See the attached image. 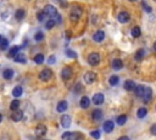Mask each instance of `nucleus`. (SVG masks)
I'll list each match as a JSON object with an SVG mask.
<instances>
[{"label": "nucleus", "mask_w": 156, "mask_h": 140, "mask_svg": "<svg viewBox=\"0 0 156 140\" xmlns=\"http://www.w3.org/2000/svg\"><path fill=\"white\" fill-rule=\"evenodd\" d=\"M70 134H71V132H66V133H64V134H62V139L66 140V139L70 136Z\"/></svg>", "instance_id": "nucleus-45"}, {"label": "nucleus", "mask_w": 156, "mask_h": 140, "mask_svg": "<svg viewBox=\"0 0 156 140\" xmlns=\"http://www.w3.org/2000/svg\"><path fill=\"white\" fill-rule=\"evenodd\" d=\"M84 136H83L82 133H76V132H71L70 136L67 138V140H83Z\"/></svg>", "instance_id": "nucleus-19"}, {"label": "nucleus", "mask_w": 156, "mask_h": 140, "mask_svg": "<svg viewBox=\"0 0 156 140\" xmlns=\"http://www.w3.org/2000/svg\"><path fill=\"white\" fill-rule=\"evenodd\" d=\"M111 66H112V68L115 69V71H120V69L123 68V62H122V60H120V58H115V60H112Z\"/></svg>", "instance_id": "nucleus-13"}, {"label": "nucleus", "mask_w": 156, "mask_h": 140, "mask_svg": "<svg viewBox=\"0 0 156 140\" xmlns=\"http://www.w3.org/2000/svg\"><path fill=\"white\" fill-rule=\"evenodd\" d=\"M67 107H68L67 101L62 100V101H59V104H57V106H56V111L60 112V113H62V112H65V111H66Z\"/></svg>", "instance_id": "nucleus-12"}, {"label": "nucleus", "mask_w": 156, "mask_h": 140, "mask_svg": "<svg viewBox=\"0 0 156 140\" xmlns=\"http://www.w3.org/2000/svg\"><path fill=\"white\" fill-rule=\"evenodd\" d=\"M83 92V87H82V84H79V83H77L76 84V87H75V93H82Z\"/></svg>", "instance_id": "nucleus-41"}, {"label": "nucleus", "mask_w": 156, "mask_h": 140, "mask_svg": "<svg viewBox=\"0 0 156 140\" xmlns=\"http://www.w3.org/2000/svg\"><path fill=\"white\" fill-rule=\"evenodd\" d=\"M14 60H15V62H21V64H26V62H27V60H26L25 55L21 54V53H18V54L14 57Z\"/></svg>", "instance_id": "nucleus-26"}, {"label": "nucleus", "mask_w": 156, "mask_h": 140, "mask_svg": "<svg viewBox=\"0 0 156 140\" xmlns=\"http://www.w3.org/2000/svg\"><path fill=\"white\" fill-rule=\"evenodd\" d=\"M100 62V54L99 53H91L88 56V64L90 66H98Z\"/></svg>", "instance_id": "nucleus-3"}, {"label": "nucleus", "mask_w": 156, "mask_h": 140, "mask_svg": "<svg viewBox=\"0 0 156 140\" xmlns=\"http://www.w3.org/2000/svg\"><path fill=\"white\" fill-rule=\"evenodd\" d=\"M72 74H73V72H72V68L71 67H64L61 71V78L64 79V81H68V79H71Z\"/></svg>", "instance_id": "nucleus-5"}, {"label": "nucleus", "mask_w": 156, "mask_h": 140, "mask_svg": "<svg viewBox=\"0 0 156 140\" xmlns=\"http://www.w3.org/2000/svg\"><path fill=\"white\" fill-rule=\"evenodd\" d=\"M141 5H143L144 10H145V11H147V12H149V14H150V12L152 11V9H151V7H150V6H149L147 3H145V1H141Z\"/></svg>", "instance_id": "nucleus-40"}, {"label": "nucleus", "mask_w": 156, "mask_h": 140, "mask_svg": "<svg viewBox=\"0 0 156 140\" xmlns=\"http://www.w3.org/2000/svg\"><path fill=\"white\" fill-rule=\"evenodd\" d=\"M100 135H101V134H100V131H93V132L90 133V136L94 138V139H97V140L100 139Z\"/></svg>", "instance_id": "nucleus-38"}, {"label": "nucleus", "mask_w": 156, "mask_h": 140, "mask_svg": "<svg viewBox=\"0 0 156 140\" xmlns=\"http://www.w3.org/2000/svg\"><path fill=\"white\" fill-rule=\"evenodd\" d=\"M25 16H26V12H25L23 9H18L17 11L15 12V18L17 19V21H21V19H23Z\"/></svg>", "instance_id": "nucleus-24"}, {"label": "nucleus", "mask_w": 156, "mask_h": 140, "mask_svg": "<svg viewBox=\"0 0 156 140\" xmlns=\"http://www.w3.org/2000/svg\"><path fill=\"white\" fill-rule=\"evenodd\" d=\"M20 53V46H14V48H11L10 49V51H9V55H7V57H10V58H14L17 54Z\"/></svg>", "instance_id": "nucleus-25"}, {"label": "nucleus", "mask_w": 156, "mask_h": 140, "mask_svg": "<svg viewBox=\"0 0 156 140\" xmlns=\"http://www.w3.org/2000/svg\"><path fill=\"white\" fill-rule=\"evenodd\" d=\"M61 126L64 128H68L71 126V117L68 115H64L61 117Z\"/></svg>", "instance_id": "nucleus-15"}, {"label": "nucleus", "mask_w": 156, "mask_h": 140, "mask_svg": "<svg viewBox=\"0 0 156 140\" xmlns=\"http://www.w3.org/2000/svg\"><path fill=\"white\" fill-rule=\"evenodd\" d=\"M147 113H148V110L145 108V107H140V108L138 110V112H137V116H138L139 118H144L145 116H147Z\"/></svg>", "instance_id": "nucleus-32"}, {"label": "nucleus", "mask_w": 156, "mask_h": 140, "mask_svg": "<svg viewBox=\"0 0 156 140\" xmlns=\"http://www.w3.org/2000/svg\"><path fill=\"white\" fill-rule=\"evenodd\" d=\"M145 56V50L144 49H139L138 51L136 53V56H134V58L137 60V61H141V60L144 58Z\"/></svg>", "instance_id": "nucleus-28"}, {"label": "nucleus", "mask_w": 156, "mask_h": 140, "mask_svg": "<svg viewBox=\"0 0 156 140\" xmlns=\"http://www.w3.org/2000/svg\"><path fill=\"white\" fill-rule=\"evenodd\" d=\"M55 25H56V21H55V19H53V18H50V19H49V21L46 22V25H45V27H46V29H53Z\"/></svg>", "instance_id": "nucleus-35"}, {"label": "nucleus", "mask_w": 156, "mask_h": 140, "mask_svg": "<svg viewBox=\"0 0 156 140\" xmlns=\"http://www.w3.org/2000/svg\"><path fill=\"white\" fill-rule=\"evenodd\" d=\"M83 14V10L81 6L78 5H75V6H72L71 9V12H70V19L72 22H78L79 21V18Z\"/></svg>", "instance_id": "nucleus-1"}, {"label": "nucleus", "mask_w": 156, "mask_h": 140, "mask_svg": "<svg viewBox=\"0 0 156 140\" xmlns=\"http://www.w3.org/2000/svg\"><path fill=\"white\" fill-rule=\"evenodd\" d=\"M66 55H67L68 57H71V58H76V57H77V53L73 51V50H71V49H67V50H66Z\"/></svg>", "instance_id": "nucleus-36"}, {"label": "nucleus", "mask_w": 156, "mask_h": 140, "mask_svg": "<svg viewBox=\"0 0 156 140\" xmlns=\"http://www.w3.org/2000/svg\"><path fill=\"white\" fill-rule=\"evenodd\" d=\"M3 77H4V79H6V81H10V79H12V77H14V71H12L11 68H6V69H4Z\"/></svg>", "instance_id": "nucleus-20"}, {"label": "nucleus", "mask_w": 156, "mask_h": 140, "mask_svg": "<svg viewBox=\"0 0 156 140\" xmlns=\"http://www.w3.org/2000/svg\"><path fill=\"white\" fill-rule=\"evenodd\" d=\"M131 34H132V37H134V38H139V37L141 35L140 28H139L138 26H137V27H133L132 31H131Z\"/></svg>", "instance_id": "nucleus-27"}, {"label": "nucleus", "mask_w": 156, "mask_h": 140, "mask_svg": "<svg viewBox=\"0 0 156 140\" xmlns=\"http://www.w3.org/2000/svg\"><path fill=\"white\" fill-rule=\"evenodd\" d=\"M51 77H53V71H51L50 68H45L43 69L40 73H39V79L43 82H48L51 79Z\"/></svg>", "instance_id": "nucleus-4"}, {"label": "nucleus", "mask_w": 156, "mask_h": 140, "mask_svg": "<svg viewBox=\"0 0 156 140\" xmlns=\"http://www.w3.org/2000/svg\"><path fill=\"white\" fill-rule=\"evenodd\" d=\"M20 100H17V99H15V100H12L11 101V104H10V108L12 110V111H17V110L20 108Z\"/></svg>", "instance_id": "nucleus-29"}, {"label": "nucleus", "mask_w": 156, "mask_h": 140, "mask_svg": "<svg viewBox=\"0 0 156 140\" xmlns=\"http://www.w3.org/2000/svg\"><path fill=\"white\" fill-rule=\"evenodd\" d=\"M144 92H145V87L144 85H136V88H134V93H136V95L138 97H143Z\"/></svg>", "instance_id": "nucleus-21"}, {"label": "nucleus", "mask_w": 156, "mask_h": 140, "mask_svg": "<svg viewBox=\"0 0 156 140\" xmlns=\"http://www.w3.org/2000/svg\"><path fill=\"white\" fill-rule=\"evenodd\" d=\"M117 140H129V138H128V136H121V138H118Z\"/></svg>", "instance_id": "nucleus-46"}, {"label": "nucleus", "mask_w": 156, "mask_h": 140, "mask_svg": "<svg viewBox=\"0 0 156 140\" xmlns=\"http://www.w3.org/2000/svg\"><path fill=\"white\" fill-rule=\"evenodd\" d=\"M44 14L46 15V16H49L50 18H54V17H59L60 15L57 14V10H56V7L55 6H53V5H46L45 7H44Z\"/></svg>", "instance_id": "nucleus-2"}, {"label": "nucleus", "mask_w": 156, "mask_h": 140, "mask_svg": "<svg viewBox=\"0 0 156 140\" xmlns=\"http://www.w3.org/2000/svg\"><path fill=\"white\" fill-rule=\"evenodd\" d=\"M123 87L127 92H132V90H134V88H136V83H134L133 81H131V79H128V81L124 82Z\"/></svg>", "instance_id": "nucleus-17"}, {"label": "nucleus", "mask_w": 156, "mask_h": 140, "mask_svg": "<svg viewBox=\"0 0 156 140\" xmlns=\"http://www.w3.org/2000/svg\"><path fill=\"white\" fill-rule=\"evenodd\" d=\"M118 82H120V78H118L117 76H111L110 79H109V83H110V85H112V87L117 85Z\"/></svg>", "instance_id": "nucleus-31"}, {"label": "nucleus", "mask_w": 156, "mask_h": 140, "mask_svg": "<svg viewBox=\"0 0 156 140\" xmlns=\"http://www.w3.org/2000/svg\"><path fill=\"white\" fill-rule=\"evenodd\" d=\"M46 127L44 126V124H38L37 127H36V131H34V133H36V135H38V136H43V135H45L46 134Z\"/></svg>", "instance_id": "nucleus-9"}, {"label": "nucleus", "mask_w": 156, "mask_h": 140, "mask_svg": "<svg viewBox=\"0 0 156 140\" xmlns=\"http://www.w3.org/2000/svg\"><path fill=\"white\" fill-rule=\"evenodd\" d=\"M1 39H3V37H1V35H0V42H1Z\"/></svg>", "instance_id": "nucleus-49"}, {"label": "nucleus", "mask_w": 156, "mask_h": 140, "mask_svg": "<svg viewBox=\"0 0 156 140\" xmlns=\"http://www.w3.org/2000/svg\"><path fill=\"white\" fill-rule=\"evenodd\" d=\"M56 1H59V3L61 4L62 7H67V6H68V3L66 1V0H56Z\"/></svg>", "instance_id": "nucleus-44"}, {"label": "nucleus", "mask_w": 156, "mask_h": 140, "mask_svg": "<svg viewBox=\"0 0 156 140\" xmlns=\"http://www.w3.org/2000/svg\"><path fill=\"white\" fill-rule=\"evenodd\" d=\"M7 46H9V40H7V39H5V38H3L1 42H0V49H1V50H6Z\"/></svg>", "instance_id": "nucleus-34"}, {"label": "nucleus", "mask_w": 156, "mask_h": 140, "mask_svg": "<svg viewBox=\"0 0 156 140\" xmlns=\"http://www.w3.org/2000/svg\"><path fill=\"white\" fill-rule=\"evenodd\" d=\"M22 94H23V88H22V87L17 85V87H15V88L12 89V96H14V97H20Z\"/></svg>", "instance_id": "nucleus-22"}, {"label": "nucleus", "mask_w": 156, "mask_h": 140, "mask_svg": "<svg viewBox=\"0 0 156 140\" xmlns=\"http://www.w3.org/2000/svg\"><path fill=\"white\" fill-rule=\"evenodd\" d=\"M150 133H151L152 135L156 136V123H154V124L151 126V128H150Z\"/></svg>", "instance_id": "nucleus-43"}, {"label": "nucleus", "mask_w": 156, "mask_h": 140, "mask_svg": "<svg viewBox=\"0 0 156 140\" xmlns=\"http://www.w3.org/2000/svg\"><path fill=\"white\" fill-rule=\"evenodd\" d=\"M91 117H93V119H94L95 122L100 121V119L102 118V111H101V110H94L93 113H91Z\"/></svg>", "instance_id": "nucleus-23"}, {"label": "nucleus", "mask_w": 156, "mask_h": 140, "mask_svg": "<svg viewBox=\"0 0 156 140\" xmlns=\"http://www.w3.org/2000/svg\"><path fill=\"white\" fill-rule=\"evenodd\" d=\"M104 99H105V97H104V94L97 93V94H94V96H93V104L99 106V105H101L104 102Z\"/></svg>", "instance_id": "nucleus-10"}, {"label": "nucleus", "mask_w": 156, "mask_h": 140, "mask_svg": "<svg viewBox=\"0 0 156 140\" xmlns=\"http://www.w3.org/2000/svg\"><path fill=\"white\" fill-rule=\"evenodd\" d=\"M34 39H36L37 42H41V40L44 39V34L41 33V32H37L36 35H34Z\"/></svg>", "instance_id": "nucleus-37"}, {"label": "nucleus", "mask_w": 156, "mask_h": 140, "mask_svg": "<svg viewBox=\"0 0 156 140\" xmlns=\"http://www.w3.org/2000/svg\"><path fill=\"white\" fill-rule=\"evenodd\" d=\"M143 101L145 104H149L151 101V99H152V90H151V88L149 87H145V92H144V95H143Z\"/></svg>", "instance_id": "nucleus-6"}, {"label": "nucleus", "mask_w": 156, "mask_h": 140, "mask_svg": "<svg viewBox=\"0 0 156 140\" xmlns=\"http://www.w3.org/2000/svg\"><path fill=\"white\" fill-rule=\"evenodd\" d=\"M79 105L82 108H88L89 105H90V99L88 96H82L81 101H79Z\"/></svg>", "instance_id": "nucleus-18"}, {"label": "nucleus", "mask_w": 156, "mask_h": 140, "mask_svg": "<svg viewBox=\"0 0 156 140\" xmlns=\"http://www.w3.org/2000/svg\"><path fill=\"white\" fill-rule=\"evenodd\" d=\"M104 131H105L106 133H111L113 131V128H115V123H113L112 121H106L105 123H104Z\"/></svg>", "instance_id": "nucleus-16"}, {"label": "nucleus", "mask_w": 156, "mask_h": 140, "mask_svg": "<svg viewBox=\"0 0 156 140\" xmlns=\"http://www.w3.org/2000/svg\"><path fill=\"white\" fill-rule=\"evenodd\" d=\"M128 1H132V3H134V1H137V0H128Z\"/></svg>", "instance_id": "nucleus-48"}, {"label": "nucleus", "mask_w": 156, "mask_h": 140, "mask_svg": "<svg viewBox=\"0 0 156 140\" xmlns=\"http://www.w3.org/2000/svg\"><path fill=\"white\" fill-rule=\"evenodd\" d=\"M1 121H3V115L0 113V123H1Z\"/></svg>", "instance_id": "nucleus-47"}, {"label": "nucleus", "mask_w": 156, "mask_h": 140, "mask_svg": "<svg viewBox=\"0 0 156 140\" xmlns=\"http://www.w3.org/2000/svg\"><path fill=\"white\" fill-rule=\"evenodd\" d=\"M56 62V57H55V55H51L49 58H48V64L49 65H54Z\"/></svg>", "instance_id": "nucleus-42"}, {"label": "nucleus", "mask_w": 156, "mask_h": 140, "mask_svg": "<svg viewBox=\"0 0 156 140\" xmlns=\"http://www.w3.org/2000/svg\"><path fill=\"white\" fill-rule=\"evenodd\" d=\"M117 19L121 22V23H127L129 19H131V15L127 12V11H121L117 16Z\"/></svg>", "instance_id": "nucleus-8"}, {"label": "nucleus", "mask_w": 156, "mask_h": 140, "mask_svg": "<svg viewBox=\"0 0 156 140\" xmlns=\"http://www.w3.org/2000/svg\"><path fill=\"white\" fill-rule=\"evenodd\" d=\"M34 62L37 64V65H41L44 62V55L43 54H37L36 56H34Z\"/></svg>", "instance_id": "nucleus-30"}, {"label": "nucleus", "mask_w": 156, "mask_h": 140, "mask_svg": "<svg viewBox=\"0 0 156 140\" xmlns=\"http://www.w3.org/2000/svg\"><path fill=\"white\" fill-rule=\"evenodd\" d=\"M22 118H23V112L20 111V110H17V111H14L11 113V119H12V121H15V122H20Z\"/></svg>", "instance_id": "nucleus-14"}, {"label": "nucleus", "mask_w": 156, "mask_h": 140, "mask_svg": "<svg viewBox=\"0 0 156 140\" xmlns=\"http://www.w3.org/2000/svg\"><path fill=\"white\" fill-rule=\"evenodd\" d=\"M104 39H105V32L104 31H98V32L94 33V35H93V40L97 42V43L102 42Z\"/></svg>", "instance_id": "nucleus-11"}, {"label": "nucleus", "mask_w": 156, "mask_h": 140, "mask_svg": "<svg viewBox=\"0 0 156 140\" xmlns=\"http://www.w3.org/2000/svg\"><path fill=\"white\" fill-rule=\"evenodd\" d=\"M84 81L87 84H93L97 81V73L95 72H87L84 74Z\"/></svg>", "instance_id": "nucleus-7"}, {"label": "nucleus", "mask_w": 156, "mask_h": 140, "mask_svg": "<svg viewBox=\"0 0 156 140\" xmlns=\"http://www.w3.org/2000/svg\"><path fill=\"white\" fill-rule=\"evenodd\" d=\"M45 14H44V11H39L38 14H37V18H38V21H44V18H45Z\"/></svg>", "instance_id": "nucleus-39"}, {"label": "nucleus", "mask_w": 156, "mask_h": 140, "mask_svg": "<svg viewBox=\"0 0 156 140\" xmlns=\"http://www.w3.org/2000/svg\"><path fill=\"white\" fill-rule=\"evenodd\" d=\"M116 121H117V124L123 126L124 123L127 122V116H126V115H121V116H118V117H117Z\"/></svg>", "instance_id": "nucleus-33"}]
</instances>
